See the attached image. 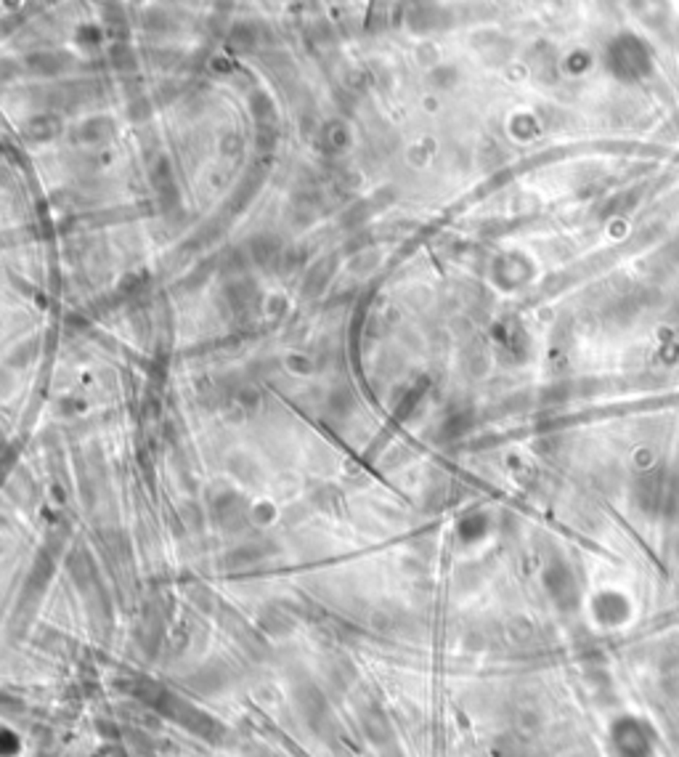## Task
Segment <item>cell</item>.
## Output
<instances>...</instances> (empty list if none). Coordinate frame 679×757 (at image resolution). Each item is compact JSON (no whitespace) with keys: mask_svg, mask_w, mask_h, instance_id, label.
<instances>
[{"mask_svg":"<svg viewBox=\"0 0 679 757\" xmlns=\"http://www.w3.org/2000/svg\"><path fill=\"white\" fill-rule=\"evenodd\" d=\"M613 741L624 757H647L650 755V736L647 728L637 720H618L613 728Z\"/></svg>","mask_w":679,"mask_h":757,"instance_id":"1","label":"cell"}]
</instances>
